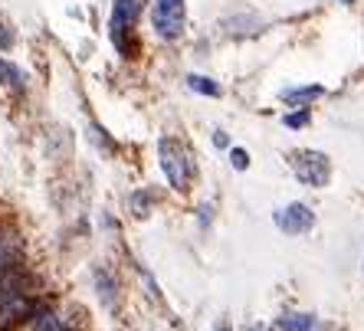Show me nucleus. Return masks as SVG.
Listing matches in <instances>:
<instances>
[{
	"instance_id": "f257e3e1",
	"label": "nucleus",
	"mask_w": 364,
	"mask_h": 331,
	"mask_svg": "<svg viewBox=\"0 0 364 331\" xmlns=\"http://www.w3.org/2000/svg\"><path fill=\"white\" fill-rule=\"evenodd\" d=\"M158 151H161V168L168 174L171 187L174 190H187V184H191V158H187L184 145L174 141V138H164L158 145Z\"/></svg>"
},
{
	"instance_id": "f03ea898",
	"label": "nucleus",
	"mask_w": 364,
	"mask_h": 331,
	"mask_svg": "<svg viewBox=\"0 0 364 331\" xmlns=\"http://www.w3.org/2000/svg\"><path fill=\"white\" fill-rule=\"evenodd\" d=\"M184 0H154L151 23L161 40H178L184 33Z\"/></svg>"
},
{
	"instance_id": "7ed1b4c3",
	"label": "nucleus",
	"mask_w": 364,
	"mask_h": 331,
	"mask_svg": "<svg viewBox=\"0 0 364 331\" xmlns=\"http://www.w3.org/2000/svg\"><path fill=\"white\" fill-rule=\"evenodd\" d=\"M292 170L305 187H325L331 178V164L322 151H296L292 154Z\"/></svg>"
},
{
	"instance_id": "20e7f679",
	"label": "nucleus",
	"mask_w": 364,
	"mask_h": 331,
	"mask_svg": "<svg viewBox=\"0 0 364 331\" xmlns=\"http://www.w3.org/2000/svg\"><path fill=\"white\" fill-rule=\"evenodd\" d=\"M141 4L144 0H115V10H112V40L119 46L122 53L128 56V40L125 36L132 33L138 13H141Z\"/></svg>"
},
{
	"instance_id": "39448f33",
	"label": "nucleus",
	"mask_w": 364,
	"mask_h": 331,
	"mask_svg": "<svg viewBox=\"0 0 364 331\" xmlns=\"http://www.w3.org/2000/svg\"><path fill=\"white\" fill-rule=\"evenodd\" d=\"M272 220H276V227H279L282 233H289V237H302L305 229L315 227V213L305 204H289L272 213Z\"/></svg>"
},
{
	"instance_id": "423d86ee",
	"label": "nucleus",
	"mask_w": 364,
	"mask_h": 331,
	"mask_svg": "<svg viewBox=\"0 0 364 331\" xmlns=\"http://www.w3.org/2000/svg\"><path fill=\"white\" fill-rule=\"evenodd\" d=\"M279 331H315V318L312 315H282L276 322Z\"/></svg>"
},
{
	"instance_id": "0eeeda50",
	"label": "nucleus",
	"mask_w": 364,
	"mask_h": 331,
	"mask_svg": "<svg viewBox=\"0 0 364 331\" xmlns=\"http://www.w3.org/2000/svg\"><path fill=\"white\" fill-rule=\"evenodd\" d=\"M30 331H66L63 328V322L56 318L53 312H36V315H30V325H26Z\"/></svg>"
},
{
	"instance_id": "6e6552de",
	"label": "nucleus",
	"mask_w": 364,
	"mask_h": 331,
	"mask_svg": "<svg viewBox=\"0 0 364 331\" xmlns=\"http://www.w3.org/2000/svg\"><path fill=\"white\" fill-rule=\"evenodd\" d=\"M14 259H17V243H14V237L0 233V276L14 266Z\"/></svg>"
},
{
	"instance_id": "1a4fd4ad",
	"label": "nucleus",
	"mask_w": 364,
	"mask_h": 331,
	"mask_svg": "<svg viewBox=\"0 0 364 331\" xmlns=\"http://www.w3.org/2000/svg\"><path fill=\"white\" fill-rule=\"evenodd\" d=\"M0 82L10 85V89H23V72H20L14 63L0 60Z\"/></svg>"
},
{
	"instance_id": "9d476101",
	"label": "nucleus",
	"mask_w": 364,
	"mask_h": 331,
	"mask_svg": "<svg viewBox=\"0 0 364 331\" xmlns=\"http://www.w3.org/2000/svg\"><path fill=\"white\" fill-rule=\"evenodd\" d=\"M318 95H322V89H318V85H305V89H296V92H286V102L289 105H302V102L318 99Z\"/></svg>"
},
{
	"instance_id": "9b49d317",
	"label": "nucleus",
	"mask_w": 364,
	"mask_h": 331,
	"mask_svg": "<svg viewBox=\"0 0 364 331\" xmlns=\"http://www.w3.org/2000/svg\"><path fill=\"white\" fill-rule=\"evenodd\" d=\"M187 85H191L194 92H200V95H220V85L210 82L207 76H187Z\"/></svg>"
},
{
	"instance_id": "f8f14e48",
	"label": "nucleus",
	"mask_w": 364,
	"mask_h": 331,
	"mask_svg": "<svg viewBox=\"0 0 364 331\" xmlns=\"http://www.w3.org/2000/svg\"><path fill=\"white\" fill-rule=\"evenodd\" d=\"M230 161H233V168L237 170H243L246 164H250V154H246L243 148H233V151H230Z\"/></svg>"
},
{
	"instance_id": "ddd939ff",
	"label": "nucleus",
	"mask_w": 364,
	"mask_h": 331,
	"mask_svg": "<svg viewBox=\"0 0 364 331\" xmlns=\"http://www.w3.org/2000/svg\"><path fill=\"white\" fill-rule=\"evenodd\" d=\"M10 43H14V30H10V26L0 20V50H7Z\"/></svg>"
},
{
	"instance_id": "4468645a",
	"label": "nucleus",
	"mask_w": 364,
	"mask_h": 331,
	"mask_svg": "<svg viewBox=\"0 0 364 331\" xmlns=\"http://www.w3.org/2000/svg\"><path fill=\"white\" fill-rule=\"evenodd\" d=\"M309 121V112H296V115H286V125L289 128H302Z\"/></svg>"
},
{
	"instance_id": "2eb2a0df",
	"label": "nucleus",
	"mask_w": 364,
	"mask_h": 331,
	"mask_svg": "<svg viewBox=\"0 0 364 331\" xmlns=\"http://www.w3.org/2000/svg\"><path fill=\"white\" fill-rule=\"evenodd\" d=\"M246 331H266V328H256V325H250V328H246Z\"/></svg>"
},
{
	"instance_id": "dca6fc26",
	"label": "nucleus",
	"mask_w": 364,
	"mask_h": 331,
	"mask_svg": "<svg viewBox=\"0 0 364 331\" xmlns=\"http://www.w3.org/2000/svg\"><path fill=\"white\" fill-rule=\"evenodd\" d=\"M217 331H227V328H217Z\"/></svg>"
},
{
	"instance_id": "f3484780",
	"label": "nucleus",
	"mask_w": 364,
	"mask_h": 331,
	"mask_svg": "<svg viewBox=\"0 0 364 331\" xmlns=\"http://www.w3.org/2000/svg\"><path fill=\"white\" fill-rule=\"evenodd\" d=\"M345 4H351V0H345Z\"/></svg>"
}]
</instances>
